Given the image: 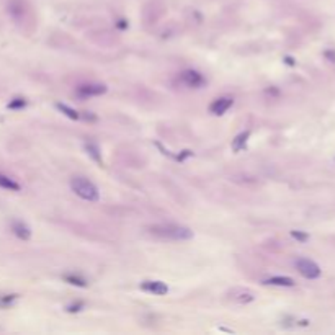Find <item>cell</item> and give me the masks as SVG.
<instances>
[{
    "instance_id": "cell-20",
    "label": "cell",
    "mask_w": 335,
    "mask_h": 335,
    "mask_svg": "<svg viewBox=\"0 0 335 335\" xmlns=\"http://www.w3.org/2000/svg\"><path fill=\"white\" fill-rule=\"evenodd\" d=\"M325 56H327V58H328V59H330V58H332V59H333V61H332V63H335V53H330V51H327V53H325Z\"/></svg>"
},
{
    "instance_id": "cell-18",
    "label": "cell",
    "mask_w": 335,
    "mask_h": 335,
    "mask_svg": "<svg viewBox=\"0 0 335 335\" xmlns=\"http://www.w3.org/2000/svg\"><path fill=\"white\" fill-rule=\"evenodd\" d=\"M82 307H84V304H82V302H77V304H71V306L67 307V311H69V312H79V311H80V309H82Z\"/></svg>"
},
{
    "instance_id": "cell-6",
    "label": "cell",
    "mask_w": 335,
    "mask_h": 335,
    "mask_svg": "<svg viewBox=\"0 0 335 335\" xmlns=\"http://www.w3.org/2000/svg\"><path fill=\"white\" fill-rule=\"evenodd\" d=\"M232 105H234V100L231 97H221V98H216V100L209 105V111L216 116H221L224 115Z\"/></svg>"
},
{
    "instance_id": "cell-10",
    "label": "cell",
    "mask_w": 335,
    "mask_h": 335,
    "mask_svg": "<svg viewBox=\"0 0 335 335\" xmlns=\"http://www.w3.org/2000/svg\"><path fill=\"white\" fill-rule=\"evenodd\" d=\"M250 138V131H244L235 136V139H232V151L234 152H240L242 149H245L247 141Z\"/></svg>"
},
{
    "instance_id": "cell-19",
    "label": "cell",
    "mask_w": 335,
    "mask_h": 335,
    "mask_svg": "<svg viewBox=\"0 0 335 335\" xmlns=\"http://www.w3.org/2000/svg\"><path fill=\"white\" fill-rule=\"evenodd\" d=\"M118 27H120L121 30H125V28L128 27V23H126V20H120V22H118Z\"/></svg>"
},
{
    "instance_id": "cell-2",
    "label": "cell",
    "mask_w": 335,
    "mask_h": 335,
    "mask_svg": "<svg viewBox=\"0 0 335 335\" xmlns=\"http://www.w3.org/2000/svg\"><path fill=\"white\" fill-rule=\"evenodd\" d=\"M71 188L79 198H82L85 201H98L100 200V191H98L97 185L92 183L90 180L85 177H74L71 178Z\"/></svg>"
},
{
    "instance_id": "cell-13",
    "label": "cell",
    "mask_w": 335,
    "mask_h": 335,
    "mask_svg": "<svg viewBox=\"0 0 335 335\" xmlns=\"http://www.w3.org/2000/svg\"><path fill=\"white\" fill-rule=\"evenodd\" d=\"M85 149H87V152H89L90 156L94 157L98 164H102V156H100V151H98V147H97L95 144H92V142H89V144H85Z\"/></svg>"
},
{
    "instance_id": "cell-17",
    "label": "cell",
    "mask_w": 335,
    "mask_h": 335,
    "mask_svg": "<svg viewBox=\"0 0 335 335\" xmlns=\"http://www.w3.org/2000/svg\"><path fill=\"white\" fill-rule=\"evenodd\" d=\"M291 237H294L299 242H306L309 239V235L306 232H301V231H291Z\"/></svg>"
},
{
    "instance_id": "cell-9",
    "label": "cell",
    "mask_w": 335,
    "mask_h": 335,
    "mask_svg": "<svg viewBox=\"0 0 335 335\" xmlns=\"http://www.w3.org/2000/svg\"><path fill=\"white\" fill-rule=\"evenodd\" d=\"M263 284H273V286H294V280L289 276H271L268 280H265Z\"/></svg>"
},
{
    "instance_id": "cell-4",
    "label": "cell",
    "mask_w": 335,
    "mask_h": 335,
    "mask_svg": "<svg viewBox=\"0 0 335 335\" xmlns=\"http://www.w3.org/2000/svg\"><path fill=\"white\" fill-rule=\"evenodd\" d=\"M180 82L183 85H187L188 89H201V87L206 84V80L198 71L187 69L180 74Z\"/></svg>"
},
{
    "instance_id": "cell-11",
    "label": "cell",
    "mask_w": 335,
    "mask_h": 335,
    "mask_svg": "<svg viewBox=\"0 0 335 335\" xmlns=\"http://www.w3.org/2000/svg\"><path fill=\"white\" fill-rule=\"evenodd\" d=\"M0 188L10 190V191H20V185H18L14 178H10L5 173H0Z\"/></svg>"
},
{
    "instance_id": "cell-7",
    "label": "cell",
    "mask_w": 335,
    "mask_h": 335,
    "mask_svg": "<svg viewBox=\"0 0 335 335\" xmlns=\"http://www.w3.org/2000/svg\"><path fill=\"white\" fill-rule=\"evenodd\" d=\"M141 289L146 291V293H151V294H156V296H164L169 293V286L164 283V281H142L141 283Z\"/></svg>"
},
{
    "instance_id": "cell-15",
    "label": "cell",
    "mask_w": 335,
    "mask_h": 335,
    "mask_svg": "<svg viewBox=\"0 0 335 335\" xmlns=\"http://www.w3.org/2000/svg\"><path fill=\"white\" fill-rule=\"evenodd\" d=\"M23 107H27V100H25V98H14V100L9 103V108L12 110H18Z\"/></svg>"
},
{
    "instance_id": "cell-16",
    "label": "cell",
    "mask_w": 335,
    "mask_h": 335,
    "mask_svg": "<svg viewBox=\"0 0 335 335\" xmlns=\"http://www.w3.org/2000/svg\"><path fill=\"white\" fill-rule=\"evenodd\" d=\"M66 281H69L71 284H77V286H87V281L80 276L69 275V276H66Z\"/></svg>"
},
{
    "instance_id": "cell-12",
    "label": "cell",
    "mask_w": 335,
    "mask_h": 335,
    "mask_svg": "<svg viewBox=\"0 0 335 335\" xmlns=\"http://www.w3.org/2000/svg\"><path fill=\"white\" fill-rule=\"evenodd\" d=\"M56 108H58L61 113H64L67 118H71V120H79V118H80V115L77 113L76 110L71 108V107H67V105H64V103H56Z\"/></svg>"
},
{
    "instance_id": "cell-21",
    "label": "cell",
    "mask_w": 335,
    "mask_h": 335,
    "mask_svg": "<svg viewBox=\"0 0 335 335\" xmlns=\"http://www.w3.org/2000/svg\"><path fill=\"white\" fill-rule=\"evenodd\" d=\"M286 63H288V64H291V66H294L293 59H291V58H286Z\"/></svg>"
},
{
    "instance_id": "cell-14",
    "label": "cell",
    "mask_w": 335,
    "mask_h": 335,
    "mask_svg": "<svg viewBox=\"0 0 335 335\" xmlns=\"http://www.w3.org/2000/svg\"><path fill=\"white\" fill-rule=\"evenodd\" d=\"M234 299L239 302H250V301H253V294L250 291H242L239 296H234Z\"/></svg>"
},
{
    "instance_id": "cell-3",
    "label": "cell",
    "mask_w": 335,
    "mask_h": 335,
    "mask_svg": "<svg viewBox=\"0 0 335 335\" xmlns=\"http://www.w3.org/2000/svg\"><path fill=\"white\" fill-rule=\"evenodd\" d=\"M294 265H296L297 271H299L304 278H307V280H315V278L320 276L319 265L315 262H312V260H309V258H297Z\"/></svg>"
},
{
    "instance_id": "cell-8",
    "label": "cell",
    "mask_w": 335,
    "mask_h": 335,
    "mask_svg": "<svg viewBox=\"0 0 335 335\" xmlns=\"http://www.w3.org/2000/svg\"><path fill=\"white\" fill-rule=\"evenodd\" d=\"M12 231H14V234L17 235L18 239H22V240H28L30 237H32V229H30L22 221L12 222Z\"/></svg>"
},
{
    "instance_id": "cell-5",
    "label": "cell",
    "mask_w": 335,
    "mask_h": 335,
    "mask_svg": "<svg viewBox=\"0 0 335 335\" xmlns=\"http://www.w3.org/2000/svg\"><path fill=\"white\" fill-rule=\"evenodd\" d=\"M108 87L105 84H82L77 87V95L82 98L89 97H100L103 94H107Z\"/></svg>"
},
{
    "instance_id": "cell-1",
    "label": "cell",
    "mask_w": 335,
    "mask_h": 335,
    "mask_svg": "<svg viewBox=\"0 0 335 335\" xmlns=\"http://www.w3.org/2000/svg\"><path fill=\"white\" fill-rule=\"evenodd\" d=\"M149 234L156 235L159 239L164 240H190L193 237V231L187 226H180V224H154L147 227Z\"/></svg>"
}]
</instances>
